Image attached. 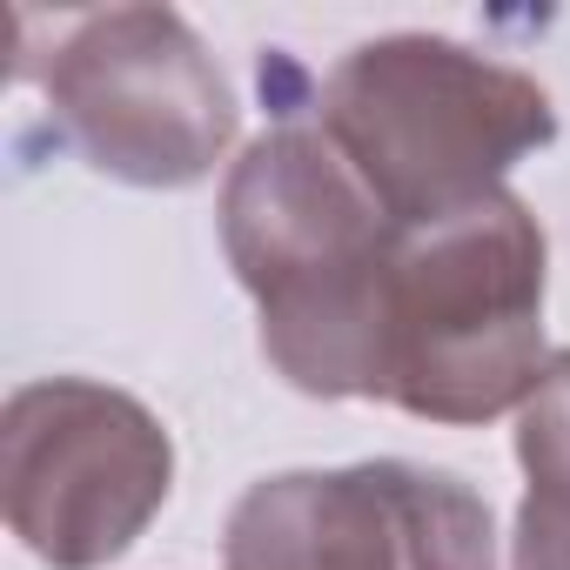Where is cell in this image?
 <instances>
[{"instance_id": "7a4b0ae2", "label": "cell", "mask_w": 570, "mask_h": 570, "mask_svg": "<svg viewBox=\"0 0 570 570\" xmlns=\"http://www.w3.org/2000/svg\"><path fill=\"white\" fill-rule=\"evenodd\" d=\"M316 128L410 235L503 195L557 141V108L537 75L450 35H376L330 68Z\"/></svg>"}, {"instance_id": "6da1fadb", "label": "cell", "mask_w": 570, "mask_h": 570, "mask_svg": "<svg viewBox=\"0 0 570 570\" xmlns=\"http://www.w3.org/2000/svg\"><path fill=\"white\" fill-rule=\"evenodd\" d=\"M222 255L255 296L268 370L323 403H383L390 268L403 228L323 128L282 121L222 181Z\"/></svg>"}, {"instance_id": "52a82bcc", "label": "cell", "mask_w": 570, "mask_h": 570, "mask_svg": "<svg viewBox=\"0 0 570 570\" xmlns=\"http://www.w3.org/2000/svg\"><path fill=\"white\" fill-rule=\"evenodd\" d=\"M523 503L510 530V570H570V350H557L517 410Z\"/></svg>"}, {"instance_id": "277c9868", "label": "cell", "mask_w": 570, "mask_h": 570, "mask_svg": "<svg viewBox=\"0 0 570 570\" xmlns=\"http://www.w3.org/2000/svg\"><path fill=\"white\" fill-rule=\"evenodd\" d=\"M175 443L161 416L95 376L21 383L0 410V510L48 570H108L161 517Z\"/></svg>"}, {"instance_id": "5b68a950", "label": "cell", "mask_w": 570, "mask_h": 570, "mask_svg": "<svg viewBox=\"0 0 570 570\" xmlns=\"http://www.w3.org/2000/svg\"><path fill=\"white\" fill-rule=\"evenodd\" d=\"M68 148L128 188H195L242 128V101L175 8L81 14L35 68Z\"/></svg>"}, {"instance_id": "8992f818", "label": "cell", "mask_w": 570, "mask_h": 570, "mask_svg": "<svg viewBox=\"0 0 570 570\" xmlns=\"http://www.w3.org/2000/svg\"><path fill=\"white\" fill-rule=\"evenodd\" d=\"M222 570H497V517L456 470L403 456L282 470L235 497Z\"/></svg>"}, {"instance_id": "3957f363", "label": "cell", "mask_w": 570, "mask_h": 570, "mask_svg": "<svg viewBox=\"0 0 570 570\" xmlns=\"http://www.w3.org/2000/svg\"><path fill=\"white\" fill-rule=\"evenodd\" d=\"M543 289L550 242L510 188L456 222L410 228L390 268L383 403L443 430H476L523 410L550 363Z\"/></svg>"}]
</instances>
